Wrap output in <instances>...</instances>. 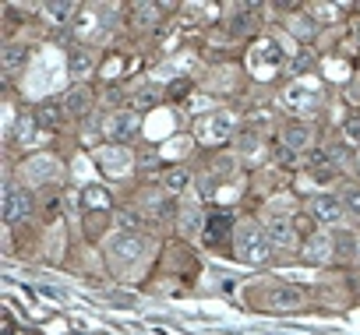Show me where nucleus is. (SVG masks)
Here are the masks:
<instances>
[{"mask_svg":"<svg viewBox=\"0 0 360 335\" xmlns=\"http://www.w3.org/2000/svg\"><path fill=\"white\" fill-rule=\"evenodd\" d=\"M230 247H233V258L240 265H269L276 258V251L269 244V233H265V223H255V219L237 223Z\"/></svg>","mask_w":360,"mask_h":335,"instance_id":"1","label":"nucleus"},{"mask_svg":"<svg viewBox=\"0 0 360 335\" xmlns=\"http://www.w3.org/2000/svg\"><path fill=\"white\" fill-rule=\"evenodd\" d=\"M148 247H152V240L141 237V230H120L106 244V261H110L113 272H127L131 265H138L148 254Z\"/></svg>","mask_w":360,"mask_h":335,"instance_id":"2","label":"nucleus"},{"mask_svg":"<svg viewBox=\"0 0 360 335\" xmlns=\"http://www.w3.org/2000/svg\"><path fill=\"white\" fill-rule=\"evenodd\" d=\"M244 127H240V117L233 110H205V117H198V127H195V138L202 145H223L230 138H237Z\"/></svg>","mask_w":360,"mask_h":335,"instance_id":"3","label":"nucleus"},{"mask_svg":"<svg viewBox=\"0 0 360 335\" xmlns=\"http://www.w3.org/2000/svg\"><path fill=\"white\" fill-rule=\"evenodd\" d=\"M248 67H251V74H255V78L272 81L276 74H283V67H286V53H283V46H279L276 39L262 36V39H255V43H251Z\"/></svg>","mask_w":360,"mask_h":335,"instance_id":"4","label":"nucleus"},{"mask_svg":"<svg viewBox=\"0 0 360 335\" xmlns=\"http://www.w3.org/2000/svg\"><path fill=\"white\" fill-rule=\"evenodd\" d=\"M321 103H325V92H321L318 78H297L283 88V106L300 120H304V113H314Z\"/></svg>","mask_w":360,"mask_h":335,"instance_id":"5","label":"nucleus"},{"mask_svg":"<svg viewBox=\"0 0 360 335\" xmlns=\"http://www.w3.org/2000/svg\"><path fill=\"white\" fill-rule=\"evenodd\" d=\"M307 216L321 230H328V233H335V230H342L349 223V216H346V209L339 202V191H318V195H311L307 198Z\"/></svg>","mask_w":360,"mask_h":335,"instance_id":"6","label":"nucleus"},{"mask_svg":"<svg viewBox=\"0 0 360 335\" xmlns=\"http://www.w3.org/2000/svg\"><path fill=\"white\" fill-rule=\"evenodd\" d=\"M64 177V162L50 152H39V155H29L25 166H22V184L32 191V188H53L57 180Z\"/></svg>","mask_w":360,"mask_h":335,"instance_id":"7","label":"nucleus"},{"mask_svg":"<svg viewBox=\"0 0 360 335\" xmlns=\"http://www.w3.org/2000/svg\"><path fill=\"white\" fill-rule=\"evenodd\" d=\"M276 141L283 148H290L293 155H311L321 145L318 134H314V127H311V120H300V117H286L279 124V131H276Z\"/></svg>","mask_w":360,"mask_h":335,"instance_id":"8","label":"nucleus"},{"mask_svg":"<svg viewBox=\"0 0 360 335\" xmlns=\"http://www.w3.org/2000/svg\"><path fill=\"white\" fill-rule=\"evenodd\" d=\"M99 127H103V138H110V145H127L131 138H138L141 117L131 106H120V110H106Z\"/></svg>","mask_w":360,"mask_h":335,"instance_id":"9","label":"nucleus"},{"mask_svg":"<svg viewBox=\"0 0 360 335\" xmlns=\"http://www.w3.org/2000/svg\"><path fill=\"white\" fill-rule=\"evenodd\" d=\"M32 212H36L32 191H29L22 180H8V184H4V226L15 230V226L29 223Z\"/></svg>","mask_w":360,"mask_h":335,"instance_id":"10","label":"nucleus"},{"mask_svg":"<svg viewBox=\"0 0 360 335\" xmlns=\"http://www.w3.org/2000/svg\"><path fill=\"white\" fill-rule=\"evenodd\" d=\"M265 233H269V244L279 254H297L300 258V244H304V233L297 230V219L290 216H276V219H265Z\"/></svg>","mask_w":360,"mask_h":335,"instance_id":"11","label":"nucleus"},{"mask_svg":"<svg viewBox=\"0 0 360 335\" xmlns=\"http://www.w3.org/2000/svg\"><path fill=\"white\" fill-rule=\"evenodd\" d=\"M96 162L110 180H127L131 170H134V152L127 145H110L106 141L103 148H96Z\"/></svg>","mask_w":360,"mask_h":335,"instance_id":"12","label":"nucleus"},{"mask_svg":"<svg viewBox=\"0 0 360 335\" xmlns=\"http://www.w3.org/2000/svg\"><path fill=\"white\" fill-rule=\"evenodd\" d=\"M60 106H64L68 120H89V117L99 110V96H96V88H92L89 81H82V85H71V88L64 92Z\"/></svg>","mask_w":360,"mask_h":335,"instance_id":"13","label":"nucleus"},{"mask_svg":"<svg viewBox=\"0 0 360 335\" xmlns=\"http://www.w3.org/2000/svg\"><path fill=\"white\" fill-rule=\"evenodd\" d=\"M138 212L145 223H176V209H173V198L166 191H141L138 198Z\"/></svg>","mask_w":360,"mask_h":335,"instance_id":"14","label":"nucleus"},{"mask_svg":"<svg viewBox=\"0 0 360 335\" xmlns=\"http://www.w3.org/2000/svg\"><path fill=\"white\" fill-rule=\"evenodd\" d=\"M300 261L304 265H332L335 261V237L328 230H318L311 237H304L300 244Z\"/></svg>","mask_w":360,"mask_h":335,"instance_id":"15","label":"nucleus"},{"mask_svg":"<svg viewBox=\"0 0 360 335\" xmlns=\"http://www.w3.org/2000/svg\"><path fill=\"white\" fill-rule=\"evenodd\" d=\"M258 15H262L258 4H233V8H230V36H237V39L255 36L258 25H262Z\"/></svg>","mask_w":360,"mask_h":335,"instance_id":"16","label":"nucleus"},{"mask_svg":"<svg viewBox=\"0 0 360 335\" xmlns=\"http://www.w3.org/2000/svg\"><path fill=\"white\" fill-rule=\"evenodd\" d=\"M176 233L180 237H188V240H198L202 233H205V212L195 205V202H184V205H180L176 209Z\"/></svg>","mask_w":360,"mask_h":335,"instance_id":"17","label":"nucleus"},{"mask_svg":"<svg viewBox=\"0 0 360 335\" xmlns=\"http://www.w3.org/2000/svg\"><path fill=\"white\" fill-rule=\"evenodd\" d=\"M332 237H335V261L339 265H360V230L342 226Z\"/></svg>","mask_w":360,"mask_h":335,"instance_id":"18","label":"nucleus"},{"mask_svg":"<svg viewBox=\"0 0 360 335\" xmlns=\"http://www.w3.org/2000/svg\"><path fill=\"white\" fill-rule=\"evenodd\" d=\"M269 310H297V307H304V289L300 286H272L269 293H265V300H262Z\"/></svg>","mask_w":360,"mask_h":335,"instance_id":"19","label":"nucleus"},{"mask_svg":"<svg viewBox=\"0 0 360 335\" xmlns=\"http://www.w3.org/2000/svg\"><path fill=\"white\" fill-rule=\"evenodd\" d=\"M29 57H32V50L25 43H4L0 46V71L15 78V74H22V67H29Z\"/></svg>","mask_w":360,"mask_h":335,"instance_id":"20","label":"nucleus"},{"mask_svg":"<svg viewBox=\"0 0 360 335\" xmlns=\"http://www.w3.org/2000/svg\"><path fill=\"white\" fill-rule=\"evenodd\" d=\"M191 184H195V173L188 170V166H166V170H162V191H166L169 198L188 195Z\"/></svg>","mask_w":360,"mask_h":335,"instance_id":"21","label":"nucleus"},{"mask_svg":"<svg viewBox=\"0 0 360 335\" xmlns=\"http://www.w3.org/2000/svg\"><path fill=\"white\" fill-rule=\"evenodd\" d=\"M318 18H314V11L311 8H304V11H297L290 22H286V32L293 36V39H300V43H311L314 36H318Z\"/></svg>","mask_w":360,"mask_h":335,"instance_id":"22","label":"nucleus"},{"mask_svg":"<svg viewBox=\"0 0 360 335\" xmlns=\"http://www.w3.org/2000/svg\"><path fill=\"white\" fill-rule=\"evenodd\" d=\"M68 67H71L75 85H82V81L96 71V53H92V50H75V53H68Z\"/></svg>","mask_w":360,"mask_h":335,"instance_id":"23","label":"nucleus"},{"mask_svg":"<svg viewBox=\"0 0 360 335\" xmlns=\"http://www.w3.org/2000/svg\"><path fill=\"white\" fill-rule=\"evenodd\" d=\"M36 11H39V15H46L53 25H75V18H78L82 4H39Z\"/></svg>","mask_w":360,"mask_h":335,"instance_id":"24","label":"nucleus"},{"mask_svg":"<svg viewBox=\"0 0 360 335\" xmlns=\"http://www.w3.org/2000/svg\"><path fill=\"white\" fill-rule=\"evenodd\" d=\"M162 11H166L162 4H131V25L148 32L152 25H159V15Z\"/></svg>","mask_w":360,"mask_h":335,"instance_id":"25","label":"nucleus"},{"mask_svg":"<svg viewBox=\"0 0 360 335\" xmlns=\"http://www.w3.org/2000/svg\"><path fill=\"white\" fill-rule=\"evenodd\" d=\"M339 202H342L346 216H349L353 223H360V180H346V184H339Z\"/></svg>","mask_w":360,"mask_h":335,"instance_id":"26","label":"nucleus"},{"mask_svg":"<svg viewBox=\"0 0 360 335\" xmlns=\"http://www.w3.org/2000/svg\"><path fill=\"white\" fill-rule=\"evenodd\" d=\"M339 145H346L349 152L360 148V113L342 117V124H339Z\"/></svg>","mask_w":360,"mask_h":335,"instance_id":"27","label":"nucleus"},{"mask_svg":"<svg viewBox=\"0 0 360 335\" xmlns=\"http://www.w3.org/2000/svg\"><path fill=\"white\" fill-rule=\"evenodd\" d=\"M233 141H237V148L248 152V155H262V152H265V138H262L258 131H240Z\"/></svg>","mask_w":360,"mask_h":335,"instance_id":"28","label":"nucleus"},{"mask_svg":"<svg viewBox=\"0 0 360 335\" xmlns=\"http://www.w3.org/2000/svg\"><path fill=\"white\" fill-rule=\"evenodd\" d=\"M311 11H314V18L325 25V22H332V18H339V8L335 4H311Z\"/></svg>","mask_w":360,"mask_h":335,"instance_id":"29","label":"nucleus"},{"mask_svg":"<svg viewBox=\"0 0 360 335\" xmlns=\"http://www.w3.org/2000/svg\"><path fill=\"white\" fill-rule=\"evenodd\" d=\"M349 36H353V43L360 46V18H353V22H349Z\"/></svg>","mask_w":360,"mask_h":335,"instance_id":"30","label":"nucleus"},{"mask_svg":"<svg viewBox=\"0 0 360 335\" xmlns=\"http://www.w3.org/2000/svg\"><path fill=\"white\" fill-rule=\"evenodd\" d=\"M349 170H356V173H360V148L353 152V166H349Z\"/></svg>","mask_w":360,"mask_h":335,"instance_id":"31","label":"nucleus"}]
</instances>
